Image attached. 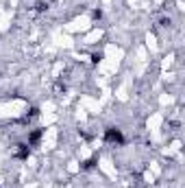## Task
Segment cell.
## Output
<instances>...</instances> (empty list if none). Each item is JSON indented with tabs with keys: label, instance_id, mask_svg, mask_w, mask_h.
Instances as JSON below:
<instances>
[{
	"label": "cell",
	"instance_id": "6da1fadb",
	"mask_svg": "<svg viewBox=\"0 0 185 188\" xmlns=\"http://www.w3.org/2000/svg\"><path fill=\"white\" fill-rule=\"evenodd\" d=\"M107 138H109V140H120L122 136H120V131H113V129H109V131H107Z\"/></svg>",
	"mask_w": 185,
	"mask_h": 188
}]
</instances>
